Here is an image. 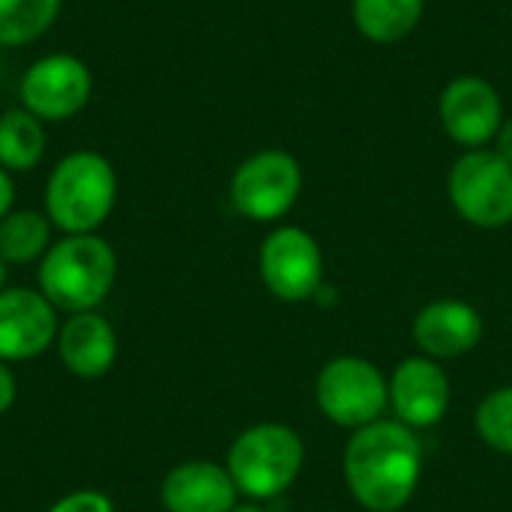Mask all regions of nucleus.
Wrapping results in <instances>:
<instances>
[{
    "mask_svg": "<svg viewBox=\"0 0 512 512\" xmlns=\"http://www.w3.org/2000/svg\"><path fill=\"white\" fill-rule=\"evenodd\" d=\"M423 450L405 423L375 420L345 447V480L360 507L369 512L402 510L420 483Z\"/></svg>",
    "mask_w": 512,
    "mask_h": 512,
    "instance_id": "obj_1",
    "label": "nucleus"
},
{
    "mask_svg": "<svg viewBox=\"0 0 512 512\" xmlns=\"http://www.w3.org/2000/svg\"><path fill=\"white\" fill-rule=\"evenodd\" d=\"M117 282V255L96 234H69L54 243L39 267V288L54 309L93 312Z\"/></svg>",
    "mask_w": 512,
    "mask_h": 512,
    "instance_id": "obj_2",
    "label": "nucleus"
},
{
    "mask_svg": "<svg viewBox=\"0 0 512 512\" xmlns=\"http://www.w3.org/2000/svg\"><path fill=\"white\" fill-rule=\"evenodd\" d=\"M117 201V174L111 162L93 150L60 159L45 186V213L66 234H93Z\"/></svg>",
    "mask_w": 512,
    "mask_h": 512,
    "instance_id": "obj_3",
    "label": "nucleus"
},
{
    "mask_svg": "<svg viewBox=\"0 0 512 512\" xmlns=\"http://www.w3.org/2000/svg\"><path fill=\"white\" fill-rule=\"evenodd\" d=\"M303 441L294 429L279 423H261L246 429L228 453V474L237 492L267 501L291 489L303 471Z\"/></svg>",
    "mask_w": 512,
    "mask_h": 512,
    "instance_id": "obj_4",
    "label": "nucleus"
},
{
    "mask_svg": "<svg viewBox=\"0 0 512 512\" xmlns=\"http://www.w3.org/2000/svg\"><path fill=\"white\" fill-rule=\"evenodd\" d=\"M450 201L456 213L477 228L510 225L512 165L495 150H468L450 171Z\"/></svg>",
    "mask_w": 512,
    "mask_h": 512,
    "instance_id": "obj_5",
    "label": "nucleus"
},
{
    "mask_svg": "<svg viewBox=\"0 0 512 512\" xmlns=\"http://www.w3.org/2000/svg\"><path fill=\"white\" fill-rule=\"evenodd\" d=\"M315 396L330 423L342 429H363L384 414L390 402V384L375 363L360 357H336L321 369Z\"/></svg>",
    "mask_w": 512,
    "mask_h": 512,
    "instance_id": "obj_6",
    "label": "nucleus"
},
{
    "mask_svg": "<svg viewBox=\"0 0 512 512\" xmlns=\"http://www.w3.org/2000/svg\"><path fill=\"white\" fill-rule=\"evenodd\" d=\"M303 189V171L285 150H261L249 156L231 180V204L252 222L282 219Z\"/></svg>",
    "mask_w": 512,
    "mask_h": 512,
    "instance_id": "obj_7",
    "label": "nucleus"
},
{
    "mask_svg": "<svg viewBox=\"0 0 512 512\" xmlns=\"http://www.w3.org/2000/svg\"><path fill=\"white\" fill-rule=\"evenodd\" d=\"M261 279L273 297L285 303L309 300L324 279V258L312 234L303 228H276L261 246Z\"/></svg>",
    "mask_w": 512,
    "mask_h": 512,
    "instance_id": "obj_8",
    "label": "nucleus"
},
{
    "mask_svg": "<svg viewBox=\"0 0 512 512\" xmlns=\"http://www.w3.org/2000/svg\"><path fill=\"white\" fill-rule=\"evenodd\" d=\"M93 93L90 69L72 54L39 57L21 78V105L39 120L75 117Z\"/></svg>",
    "mask_w": 512,
    "mask_h": 512,
    "instance_id": "obj_9",
    "label": "nucleus"
},
{
    "mask_svg": "<svg viewBox=\"0 0 512 512\" xmlns=\"http://www.w3.org/2000/svg\"><path fill=\"white\" fill-rule=\"evenodd\" d=\"M441 123L456 144L468 150L486 147L489 141H495L504 123L498 90L474 75H462L450 81L447 90L441 93Z\"/></svg>",
    "mask_w": 512,
    "mask_h": 512,
    "instance_id": "obj_10",
    "label": "nucleus"
},
{
    "mask_svg": "<svg viewBox=\"0 0 512 512\" xmlns=\"http://www.w3.org/2000/svg\"><path fill=\"white\" fill-rule=\"evenodd\" d=\"M57 339V315L42 291H0V360H33Z\"/></svg>",
    "mask_w": 512,
    "mask_h": 512,
    "instance_id": "obj_11",
    "label": "nucleus"
},
{
    "mask_svg": "<svg viewBox=\"0 0 512 512\" xmlns=\"http://www.w3.org/2000/svg\"><path fill=\"white\" fill-rule=\"evenodd\" d=\"M390 402L399 423H405L408 429H429L447 414L450 381L438 363L411 357L399 363L390 378Z\"/></svg>",
    "mask_w": 512,
    "mask_h": 512,
    "instance_id": "obj_12",
    "label": "nucleus"
},
{
    "mask_svg": "<svg viewBox=\"0 0 512 512\" xmlns=\"http://www.w3.org/2000/svg\"><path fill=\"white\" fill-rule=\"evenodd\" d=\"M414 339L429 357H462L474 351L483 339V318L474 306L462 300L429 303L414 321Z\"/></svg>",
    "mask_w": 512,
    "mask_h": 512,
    "instance_id": "obj_13",
    "label": "nucleus"
},
{
    "mask_svg": "<svg viewBox=\"0 0 512 512\" xmlns=\"http://www.w3.org/2000/svg\"><path fill=\"white\" fill-rule=\"evenodd\" d=\"M162 504L168 512H231L237 507V486L222 465L186 462L165 477Z\"/></svg>",
    "mask_w": 512,
    "mask_h": 512,
    "instance_id": "obj_14",
    "label": "nucleus"
},
{
    "mask_svg": "<svg viewBox=\"0 0 512 512\" xmlns=\"http://www.w3.org/2000/svg\"><path fill=\"white\" fill-rule=\"evenodd\" d=\"M63 366L78 378H102L117 360V333L96 312H78L57 330Z\"/></svg>",
    "mask_w": 512,
    "mask_h": 512,
    "instance_id": "obj_15",
    "label": "nucleus"
},
{
    "mask_svg": "<svg viewBox=\"0 0 512 512\" xmlns=\"http://www.w3.org/2000/svg\"><path fill=\"white\" fill-rule=\"evenodd\" d=\"M423 6L426 0H354V24L366 39L393 45L420 24Z\"/></svg>",
    "mask_w": 512,
    "mask_h": 512,
    "instance_id": "obj_16",
    "label": "nucleus"
},
{
    "mask_svg": "<svg viewBox=\"0 0 512 512\" xmlns=\"http://www.w3.org/2000/svg\"><path fill=\"white\" fill-rule=\"evenodd\" d=\"M45 156V126L24 108L6 111L0 117V168L30 171Z\"/></svg>",
    "mask_w": 512,
    "mask_h": 512,
    "instance_id": "obj_17",
    "label": "nucleus"
},
{
    "mask_svg": "<svg viewBox=\"0 0 512 512\" xmlns=\"http://www.w3.org/2000/svg\"><path fill=\"white\" fill-rule=\"evenodd\" d=\"M51 219L36 210H9L0 219V258L9 264H27L48 252Z\"/></svg>",
    "mask_w": 512,
    "mask_h": 512,
    "instance_id": "obj_18",
    "label": "nucleus"
},
{
    "mask_svg": "<svg viewBox=\"0 0 512 512\" xmlns=\"http://www.w3.org/2000/svg\"><path fill=\"white\" fill-rule=\"evenodd\" d=\"M57 12L60 0H0V45L15 48L39 39Z\"/></svg>",
    "mask_w": 512,
    "mask_h": 512,
    "instance_id": "obj_19",
    "label": "nucleus"
},
{
    "mask_svg": "<svg viewBox=\"0 0 512 512\" xmlns=\"http://www.w3.org/2000/svg\"><path fill=\"white\" fill-rule=\"evenodd\" d=\"M477 432L492 450L512 456V387L495 390L480 402Z\"/></svg>",
    "mask_w": 512,
    "mask_h": 512,
    "instance_id": "obj_20",
    "label": "nucleus"
},
{
    "mask_svg": "<svg viewBox=\"0 0 512 512\" xmlns=\"http://www.w3.org/2000/svg\"><path fill=\"white\" fill-rule=\"evenodd\" d=\"M48 512H114V504L102 492L81 489V492H72V495L60 498Z\"/></svg>",
    "mask_w": 512,
    "mask_h": 512,
    "instance_id": "obj_21",
    "label": "nucleus"
},
{
    "mask_svg": "<svg viewBox=\"0 0 512 512\" xmlns=\"http://www.w3.org/2000/svg\"><path fill=\"white\" fill-rule=\"evenodd\" d=\"M15 375L6 369V363L0 360V414H6L15 402Z\"/></svg>",
    "mask_w": 512,
    "mask_h": 512,
    "instance_id": "obj_22",
    "label": "nucleus"
},
{
    "mask_svg": "<svg viewBox=\"0 0 512 512\" xmlns=\"http://www.w3.org/2000/svg\"><path fill=\"white\" fill-rule=\"evenodd\" d=\"M495 153L512 165V120H504L498 135H495Z\"/></svg>",
    "mask_w": 512,
    "mask_h": 512,
    "instance_id": "obj_23",
    "label": "nucleus"
},
{
    "mask_svg": "<svg viewBox=\"0 0 512 512\" xmlns=\"http://www.w3.org/2000/svg\"><path fill=\"white\" fill-rule=\"evenodd\" d=\"M12 201H15L12 177H9V171H3V168H0V219L12 210Z\"/></svg>",
    "mask_w": 512,
    "mask_h": 512,
    "instance_id": "obj_24",
    "label": "nucleus"
},
{
    "mask_svg": "<svg viewBox=\"0 0 512 512\" xmlns=\"http://www.w3.org/2000/svg\"><path fill=\"white\" fill-rule=\"evenodd\" d=\"M3 264H6V261L0 258V291H3V279H6V267H3Z\"/></svg>",
    "mask_w": 512,
    "mask_h": 512,
    "instance_id": "obj_25",
    "label": "nucleus"
},
{
    "mask_svg": "<svg viewBox=\"0 0 512 512\" xmlns=\"http://www.w3.org/2000/svg\"><path fill=\"white\" fill-rule=\"evenodd\" d=\"M231 512H264V510H258V507H234Z\"/></svg>",
    "mask_w": 512,
    "mask_h": 512,
    "instance_id": "obj_26",
    "label": "nucleus"
}]
</instances>
